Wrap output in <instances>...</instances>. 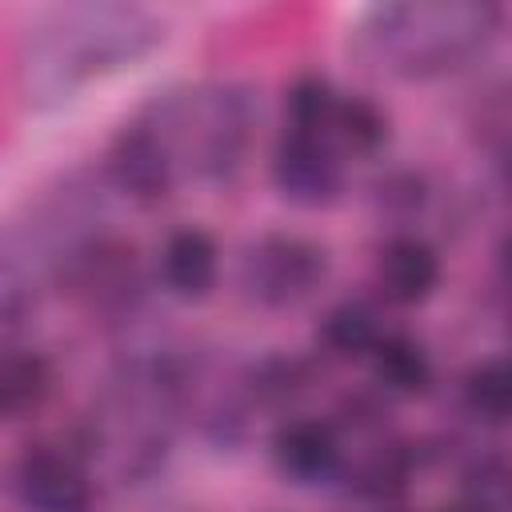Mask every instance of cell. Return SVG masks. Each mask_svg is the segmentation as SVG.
Returning a JSON list of instances; mask_svg holds the SVG:
<instances>
[{
    "mask_svg": "<svg viewBox=\"0 0 512 512\" xmlns=\"http://www.w3.org/2000/svg\"><path fill=\"white\" fill-rule=\"evenodd\" d=\"M104 172L116 184V192H124L128 200H136L144 208L164 204L180 180L176 156L168 152L164 136L144 116H136L132 124H124L112 136L108 156H104Z\"/></svg>",
    "mask_w": 512,
    "mask_h": 512,
    "instance_id": "ba28073f",
    "label": "cell"
},
{
    "mask_svg": "<svg viewBox=\"0 0 512 512\" xmlns=\"http://www.w3.org/2000/svg\"><path fill=\"white\" fill-rule=\"evenodd\" d=\"M364 360L372 372V388L384 392L388 400H416L436 380L432 352L412 332H384Z\"/></svg>",
    "mask_w": 512,
    "mask_h": 512,
    "instance_id": "4fadbf2b",
    "label": "cell"
},
{
    "mask_svg": "<svg viewBox=\"0 0 512 512\" xmlns=\"http://www.w3.org/2000/svg\"><path fill=\"white\" fill-rule=\"evenodd\" d=\"M444 264L432 240H424L420 232H392L372 260V288L384 304L392 308H416L424 304L436 288H440Z\"/></svg>",
    "mask_w": 512,
    "mask_h": 512,
    "instance_id": "30bf717a",
    "label": "cell"
},
{
    "mask_svg": "<svg viewBox=\"0 0 512 512\" xmlns=\"http://www.w3.org/2000/svg\"><path fill=\"white\" fill-rule=\"evenodd\" d=\"M332 272V256L320 240L300 232H264L240 256V288L252 304L284 312L312 300Z\"/></svg>",
    "mask_w": 512,
    "mask_h": 512,
    "instance_id": "277c9868",
    "label": "cell"
},
{
    "mask_svg": "<svg viewBox=\"0 0 512 512\" xmlns=\"http://www.w3.org/2000/svg\"><path fill=\"white\" fill-rule=\"evenodd\" d=\"M428 200H432V184L420 168H384L368 184V204L380 220L412 224L428 208Z\"/></svg>",
    "mask_w": 512,
    "mask_h": 512,
    "instance_id": "d6986e66",
    "label": "cell"
},
{
    "mask_svg": "<svg viewBox=\"0 0 512 512\" xmlns=\"http://www.w3.org/2000/svg\"><path fill=\"white\" fill-rule=\"evenodd\" d=\"M440 512H504V508H488V504H480V500H468V496H460V500L444 504Z\"/></svg>",
    "mask_w": 512,
    "mask_h": 512,
    "instance_id": "603a6c76",
    "label": "cell"
},
{
    "mask_svg": "<svg viewBox=\"0 0 512 512\" xmlns=\"http://www.w3.org/2000/svg\"><path fill=\"white\" fill-rule=\"evenodd\" d=\"M384 512H408V508H384Z\"/></svg>",
    "mask_w": 512,
    "mask_h": 512,
    "instance_id": "cb8c5ba5",
    "label": "cell"
},
{
    "mask_svg": "<svg viewBox=\"0 0 512 512\" xmlns=\"http://www.w3.org/2000/svg\"><path fill=\"white\" fill-rule=\"evenodd\" d=\"M60 288L100 316H124L140 300V260L136 248L120 236H80L56 256Z\"/></svg>",
    "mask_w": 512,
    "mask_h": 512,
    "instance_id": "5b68a950",
    "label": "cell"
},
{
    "mask_svg": "<svg viewBox=\"0 0 512 512\" xmlns=\"http://www.w3.org/2000/svg\"><path fill=\"white\" fill-rule=\"evenodd\" d=\"M52 392V368L40 352L0 336V420L36 412Z\"/></svg>",
    "mask_w": 512,
    "mask_h": 512,
    "instance_id": "2e32d148",
    "label": "cell"
},
{
    "mask_svg": "<svg viewBox=\"0 0 512 512\" xmlns=\"http://www.w3.org/2000/svg\"><path fill=\"white\" fill-rule=\"evenodd\" d=\"M156 272L164 292H172L176 300H204L220 280V244L204 228H176L160 244Z\"/></svg>",
    "mask_w": 512,
    "mask_h": 512,
    "instance_id": "7c38bea8",
    "label": "cell"
},
{
    "mask_svg": "<svg viewBox=\"0 0 512 512\" xmlns=\"http://www.w3.org/2000/svg\"><path fill=\"white\" fill-rule=\"evenodd\" d=\"M460 408L480 428H500L512 412V368L504 356H484L460 376Z\"/></svg>",
    "mask_w": 512,
    "mask_h": 512,
    "instance_id": "ac0fdd59",
    "label": "cell"
},
{
    "mask_svg": "<svg viewBox=\"0 0 512 512\" xmlns=\"http://www.w3.org/2000/svg\"><path fill=\"white\" fill-rule=\"evenodd\" d=\"M324 136L336 144V152H340L344 160H348V156L372 160V156H380V152L388 148V140H392V116H388V108H384L380 100H372V96H364V92H352V96L340 92Z\"/></svg>",
    "mask_w": 512,
    "mask_h": 512,
    "instance_id": "5bb4252c",
    "label": "cell"
},
{
    "mask_svg": "<svg viewBox=\"0 0 512 512\" xmlns=\"http://www.w3.org/2000/svg\"><path fill=\"white\" fill-rule=\"evenodd\" d=\"M424 456H420V444L416 440H400V436H372L352 460L344 456V468H340V480L348 484V492L364 504H380V508H392L416 480Z\"/></svg>",
    "mask_w": 512,
    "mask_h": 512,
    "instance_id": "8fae6325",
    "label": "cell"
},
{
    "mask_svg": "<svg viewBox=\"0 0 512 512\" xmlns=\"http://www.w3.org/2000/svg\"><path fill=\"white\" fill-rule=\"evenodd\" d=\"M268 456L276 464V472L292 484L316 488V484H332L344 468V436L336 432L332 420L320 416H284L272 428L268 440Z\"/></svg>",
    "mask_w": 512,
    "mask_h": 512,
    "instance_id": "9c48e42d",
    "label": "cell"
},
{
    "mask_svg": "<svg viewBox=\"0 0 512 512\" xmlns=\"http://www.w3.org/2000/svg\"><path fill=\"white\" fill-rule=\"evenodd\" d=\"M168 24L136 4H68L28 24L16 52V88L28 104L72 100L100 76L132 68L156 52Z\"/></svg>",
    "mask_w": 512,
    "mask_h": 512,
    "instance_id": "6da1fadb",
    "label": "cell"
},
{
    "mask_svg": "<svg viewBox=\"0 0 512 512\" xmlns=\"http://www.w3.org/2000/svg\"><path fill=\"white\" fill-rule=\"evenodd\" d=\"M504 8L476 0L376 4L352 28L356 56L400 80H432L476 60L500 32Z\"/></svg>",
    "mask_w": 512,
    "mask_h": 512,
    "instance_id": "7a4b0ae2",
    "label": "cell"
},
{
    "mask_svg": "<svg viewBox=\"0 0 512 512\" xmlns=\"http://www.w3.org/2000/svg\"><path fill=\"white\" fill-rule=\"evenodd\" d=\"M332 424H336L340 436L356 432V436L372 440V436H380V432L388 428V396L376 392L372 384H368V388H356V392H348V396L336 404V420H332Z\"/></svg>",
    "mask_w": 512,
    "mask_h": 512,
    "instance_id": "44dd1931",
    "label": "cell"
},
{
    "mask_svg": "<svg viewBox=\"0 0 512 512\" xmlns=\"http://www.w3.org/2000/svg\"><path fill=\"white\" fill-rule=\"evenodd\" d=\"M340 92L328 76L320 72H300L288 88H284V116H288V128L296 132H328V120H332V108H336Z\"/></svg>",
    "mask_w": 512,
    "mask_h": 512,
    "instance_id": "ffe728a7",
    "label": "cell"
},
{
    "mask_svg": "<svg viewBox=\"0 0 512 512\" xmlns=\"http://www.w3.org/2000/svg\"><path fill=\"white\" fill-rule=\"evenodd\" d=\"M384 332H388V328H384L380 308H376L372 300H364V296H344V300H336V304L324 312V320H320V328H316V340H320V348H324L328 356H336V360H364V356L376 348V340H380Z\"/></svg>",
    "mask_w": 512,
    "mask_h": 512,
    "instance_id": "e0dca14e",
    "label": "cell"
},
{
    "mask_svg": "<svg viewBox=\"0 0 512 512\" xmlns=\"http://www.w3.org/2000/svg\"><path fill=\"white\" fill-rule=\"evenodd\" d=\"M12 492L24 512H96V488L68 444H28L12 464Z\"/></svg>",
    "mask_w": 512,
    "mask_h": 512,
    "instance_id": "52a82bcc",
    "label": "cell"
},
{
    "mask_svg": "<svg viewBox=\"0 0 512 512\" xmlns=\"http://www.w3.org/2000/svg\"><path fill=\"white\" fill-rule=\"evenodd\" d=\"M140 116L164 136L180 176L192 172L196 180L220 184L240 172L260 104L240 80H204L156 96Z\"/></svg>",
    "mask_w": 512,
    "mask_h": 512,
    "instance_id": "3957f363",
    "label": "cell"
},
{
    "mask_svg": "<svg viewBox=\"0 0 512 512\" xmlns=\"http://www.w3.org/2000/svg\"><path fill=\"white\" fill-rule=\"evenodd\" d=\"M268 172L276 192L296 208H328L344 196L348 184V160L324 132L284 128L272 144Z\"/></svg>",
    "mask_w": 512,
    "mask_h": 512,
    "instance_id": "8992f818",
    "label": "cell"
},
{
    "mask_svg": "<svg viewBox=\"0 0 512 512\" xmlns=\"http://www.w3.org/2000/svg\"><path fill=\"white\" fill-rule=\"evenodd\" d=\"M316 372L304 356H292V352H268L260 356L256 364H248V372L240 376V396L252 408H264V412H284L292 408L308 388H312Z\"/></svg>",
    "mask_w": 512,
    "mask_h": 512,
    "instance_id": "9a60e30c",
    "label": "cell"
},
{
    "mask_svg": "<svg viewBox=\"0 0 512 512\" xmlns=\"http://www.w3.org/2000/svg\"><path fill=\"white\" fill-rule=\"evenodd\" d=\"M460 488L468 500H480L488 508H504L508 500V464L500 452H472L460 468Z\"/></svg>",
    "mask_w": 512,
    "mask_h": 512,
    "instance_id": "7402d4cb",
    "label": "cell"
}]
</instances>
